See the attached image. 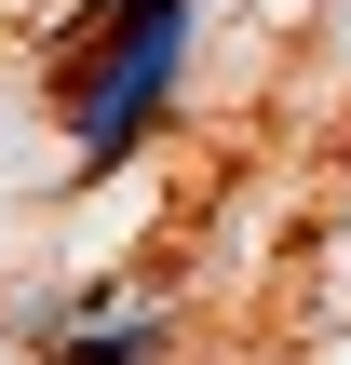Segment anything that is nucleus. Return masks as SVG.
Instances as JSON below:
<instances>
[{"label": "nucleus", "mask_w": 351, "mask_h": 365, "mask_svg": "<svg viewBox=\"0 0 351 365\" xmlns=\"http://www.w3.org/2000/svg\"><path fill=\"white\" fill-rule=\"evenodd\" d=\"M176 27H189V0H122V14H95L54 68H68V108H81V149L108 163L149 108H162V81H176Z\"/></svg>", "instance_id": "nucleus-1"}, {"label": "nucleus", "mask_w": 351, "mask_h": 365, "mask_svg": "<svg viewBox=\"0 0 351 365\" xmlns=\"http://www.w3.org/2000/svg\"><path fill=\"white\" fill-rule=\"evenodd\" d=\"M41 339H54L68 365H149V352H162V325H81V312H54Z\"/></svg>", "instance_id": "nucleus-2"}]
</instances>
